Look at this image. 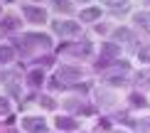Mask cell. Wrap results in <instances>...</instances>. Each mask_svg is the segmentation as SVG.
Segmentation results:
<instances>
[{
  "label": "cell",
  "mask_w": 150,
  "mask_h": 133,
  "mask_svg": "<svg viewBox=\"0 0 150 133\" xmlns=\"http://www.w3.org/2000/svg\"><path fill=\"white\" fill-rule=\"evenodd\" d=\"M133 104H140L143 106V104H145V99H143V96H133Z\"/></svg>",
  "instance_id": "cell-18"
},
{
  "label": "cell",
  "mask_w": 150,
  "mask_h": 133,
  "mask_svg": "<svg viewBox=\"0 0 150 133\" xmlns=\"http://www.w3.org/2000/svg\"><path fill=\"white\" fill-rule=\"evenodd\" d=\"M12 57H15V49L12 47H0V62H12Z\"/></svg>",
  "instance_id": "cell-9"
},
{
  "label": "cell",
  "mask_w": 150,
  "mask_h": 133,
  "mask_svg": "<svg viewBox=\"0 0 150 133\" xmlns=\"http://www.w3.org/2000/svg\"><path fill=\"white\" fill-rule=\"evenodd\" d=\"M8 133H15V131H8Z\"/></svg>",
  "instance_id": "cell-21"
},
{
  "label": "cell",
  "mask_w": 150,
  "mask_h": 133,
  "mask_svg": "<svg viewBox=\"0 0 150 133\" xmlns=\"http://www.w3.org/2000/svg\"><path fill=\"white\" fill-rule=\"evenodd\" d=\"M22 15L27 17L30 22H45L47 20V12L42 8H35V5H22Z\"/></svg>",
  "instance_id": "cell-4"
},
{
  "label": "cell",
  "mask_w": 150,
  "mask_h": 133,
  "mask_svg": "<svg viewBox=\"0 0 150 133\" xmlns=\"http://www.w3.org/2000/svg\"><path fill=\"white\" fill-rule=\"evenodd\" d=\"M10 111V106H8V101H5L3 96H0V113H8Z\"/></svg>",
  "instance_id": "cell-15"
},
{
  "label": "cell",
  "mask_w": 150,
  "mask_h": 133,
  "mask_svg": "<svg viewBox=\"0 0 150 133\" xmlns=\"http://www.w3.org/2000/svg\"><path fill=\"white\" fill-rule=\"evenodd\" d=\"M111 133H126V131H111Z\"/></svg>",
  "instance_id": "cell-19"
},
{
  "label": "cell",
  "mask_w": 150,
  "mask_h": 133,
  "mask_svg": "<svg viewBox=\"0 0 150 133\" xmlns=\"http://www.w3.org/2000/svg\"><path fill=\"white\" fill-rule=\"evenodd\" d=\"M140 131L143 133H150V118H143V121H140Z\"/></svg>",
  "instance_id": "cell-14"
},
{
  "label": "cell",
  "mask_w": 150,
  "mask_h": 133,
  "mask_svg": "<svg viewBox=\"0 0 150 133\" xmlns=\"http://www.w3.org/2000/svg\"><path fill=\"white\" fill-rule=\"evenodd\" d=\"M27 79H30V84H32V86H40L42 81H45V74L37 69V72H30V77H27Z\"/></svg>",
  "instance_id": "cell-10"
},
{
  "label": "cell",
  "mask_w": 150,
  "mask_h": 133,
  "mask_svg": "<svg viewBox=\"0 0 150 133\" xmlns=\"http://www.w3.org/2000/svg\"><path fill=\"white\" fill-rule=\"evenodd\" d=\"M121 57V47H118L116 42H103L101 44V62H98V69L108 67L113 59H118Z\"/></svg>",
  "instance_id": "cell-1"
},
{
  "label": "cell",
  "mask_w": 150,
  "mask_h": 133,
  "mask_svg": "<svg viewBox=\"0 0 150 133\" xmlns=\"http://www.w3.org/2000/svg\"><path fill=\"white\" fill-rule=\"evenodd\" d=\"M81 79V69H76V67H62L59 72H57V86H59V81L62 84H74V81H79Z\"/></svg>",
  "instance_id": "cell-2"
},
{
  "label": "cell",
  "mask_w": 150,
  "mask_h": 133,
  "mask_svg": "<svg viewBox=\"0 0 150 133\" xmlns=\"http://www.w3.org/2000/svg\"><path fill=\"white\" fill-rule=\"evenodd\" d=\"M138 59L140 62H150V44H148V47H143L140 52H138Z\"/></svg>",
  "instance_id": "cell-12"
},
{
  "label": "cell",
  "mask_w": 150,
  "mask_h": 133,
  "mask_svg": "<svg viewBox=\"0 0 150 133\" xmlns=\"http://www.w3.org/2000/svg\"><path fill=\"white\" fill-rule=\"evenodd\" d=\"M103 3L108 5V8H126L128 0H103Z\"/></svg>",
  "instance_id": "cell-11"
},
{
  "label": "cell",
  "mask_w": 150,
  "mask_h": 133,
  "mask_svg": "<svg viewBox=\"0 0 150 133\" xmlns=\"http://www.w3.org/2000/svg\"><path fill=\"white\" fill-rule=\"evenodd\" d=\"M98 17H101V10H98V8L81 10V22H93V20H98Z\"/></svg>",
  "instance_id": "cell-6"
},
{
  "label": "cell",
  "mask_w": 150,
  "mask_h": 133,
  "mask_svg": "<svg viewBox=\"0 0 150 133\" xmlns=\"http://www.w3.org/2000/svg\"><path fill=\"white\" fill-rule=\"evenodd\" d=\"M135 22H138L145 32H150V12H138V15H135Z\"/></svg>",
  "instance_id": "cell-8"
},
{
  "label": "cell",
  "mask_w": 150,
  "mask_h": 133,
  "mask_svg": "<svg viewBox=\"0 0 150 133\" xmlns=\"http://www.w3.org/2000/svg\"><path fill=\"white\" fill-rule=\"evenodd\" d=\"M42 104H45V106H47V109H54V101H52V99H49V96H42Z\"/></svg>",
  "instance_id": "cell-17"
},
{
  "label": "cell",
  "mask_w": 150,
  "mask_h": 133,
  "mask_svg": "<svg viewBox=\"0 0 150 133\" xmlns=\"http://www.w3.org/2000/svg\"><path fill=\"white\" fill-rule=\"evenodd\" d=\"M57 128L59 131H74V128H76V121L69 118V116H59L57 118Z\"/></svg>",
  "instance_id": "cell-7"
},
{
  "label": "cell",
  "mask_w": 150,
  "mask_h": 133,
  "mask_svg": "<svg viewBox=\"0 0 150 133\" xmlns=\"http://www.w3.org/2000/svg\"><path fill=\"white\" fill-rule=\"evenodd\" d=\"M5 27H8V30L17 27V20H15V17H8V20H5Z\"/></svg>",
  "instance_id": "cell-16"
},
{
  "label": "cell",
  "mask_w": 150,
  "mask_h": 133,
  "mask_svg": "<svg viewBox=\"0 0 150 133\" xmlns=\"http://www.w3.org/2000/svg\"><path fill=\"white\" fill-rule=\"evenodd\" d=\"M79 22H69V20H64V22H54V32L57 35H79Z\"/></svg>",
  "instance_id": "cell-5"
},
{
  "label": "cell",
  "mask_w": 150,
  "mask_h": 133,
  "mask_svg": "<svg viewBox=\"0 0 150 133\" xmlns=\"http://www.w3.org/2000/svg\"><path fill=\"white\" fill-rule=\"evenodd\" d=\"M79 3H89V0H79Z\"/></svg>",
  "instance_id": "cell-20"
},
{
  "label": "cell",
  "mask_w": 150,
  "mask_h": 133,
  "mask_svg": "<svg viewBox=\"0 0 150 133\" xmlns=\"http://www.w3.org/2000/svg\"><path fill=\"white\" fill-rule=\"evenodd\" d=\"M116 40H133V35L128 30H116Z\"/></svg>",
  "instance_id": "cell-13"
},
{
  "label": "cell",
  "mask_w": 150,
  "mask_h": 133,
  "mask_svg": "<svg viewBox=\"0 0 150 133\" xmlns=\"http://www.w3.org/2000/svg\"><path fill=\"white\" fill-rule=\"evenodd\" d=\"M0 10H3V5H0Z\"/></svg>",
  "instance_id": "cell-22"
},
{
  "label": "cell",
  "mask_w": 150,
  "mask_h": 133,
  "mask_svg": "<svg viewBox=\"0 0 150 133\" xmlns=\"http://www.w3.org/2000/svg\"><path fill=\"white\" fill-rule=\"evenodd\" d=\"M22 128H27L30 133H47V123H45V118L25 116V118H22Z\"/></svg>",
  "instance_id": "cell-3"
}]
</instances>
